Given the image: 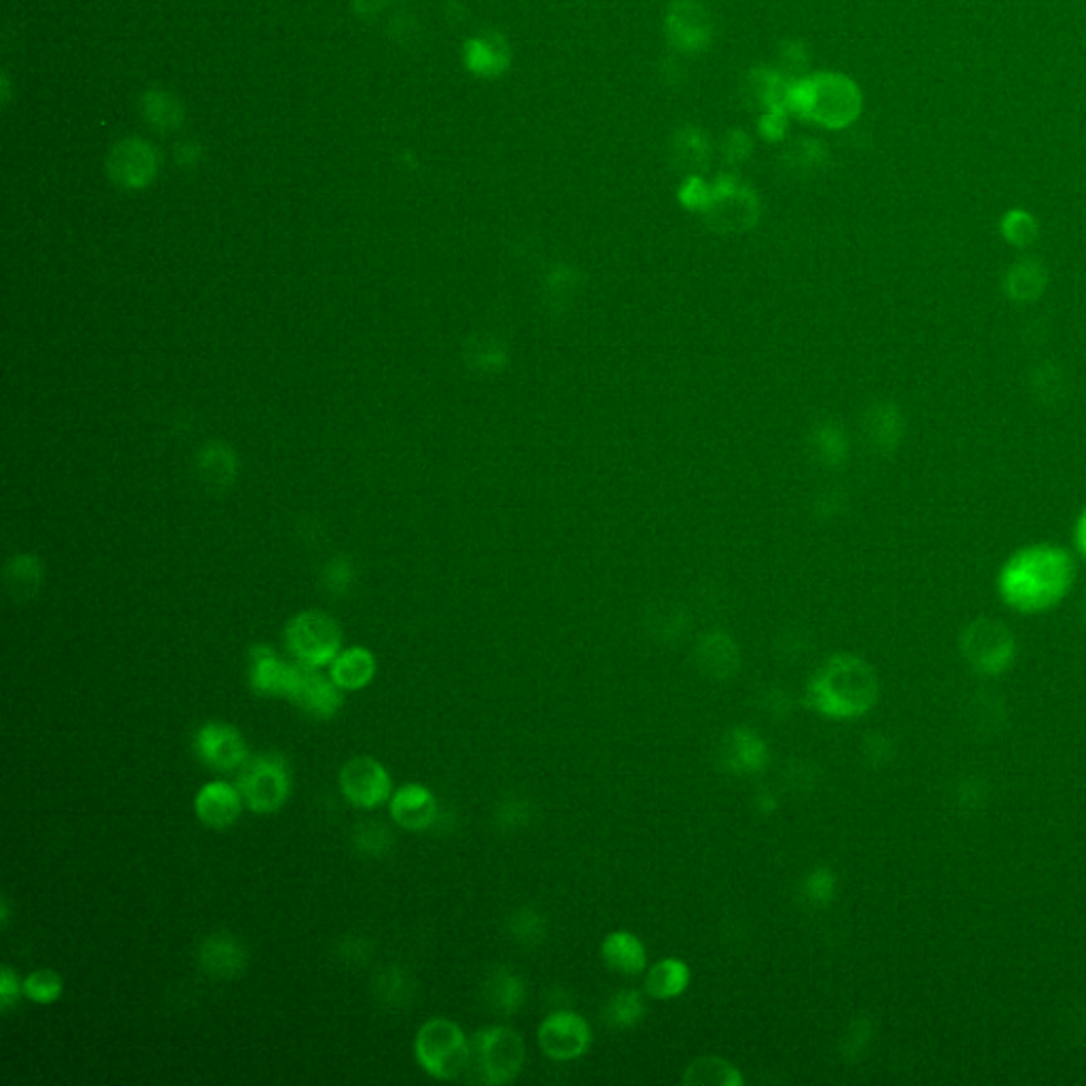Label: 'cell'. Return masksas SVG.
<instances>
[{
    "label": "cell",
    "mask_w": 1086,
    "mask_h": 1086,
    "mask_svg": "<svg viewBox=\"0 0 1086 1086\" xmlns=\"http://www.w3.org/2000/svg\"><path fill=\"white\" fill-rule=\"evenodd\" d=\"M1078 578L1076 556L1062 544L1038 541L1014 550L997 571L1002 603L1018 613H1044L1062 603Z\"/></svg>",
    "instance_id": "cell-1"
},
{
    "label": "cell",
    "mask_w": 1086,
    "mask_h": 1086,
    "mask_svg": "<svg viewBox=\"0 0 1086 1086\" xmlns=\"http://www.w3.org/2000/svg\"><path fill=\"white\" fill-rule=\"evenodd\" d=\"M804 697L806 704L821 715L851 720L864 715L876 702L879 681L862 658L836 656L811 679Z\"/></svg>",
    "instance_id": "cell-2"
},
{
    "label": "cell",
    "mask_w": 1086,
    "mask_h": 1086,
    "mask_svg": "<svg viewBox=\"0 0 1086 1086\" xmlns=\"http://www.w3.org/2000/svg\"><path fill=\"white\" fill-rule=\"evenodd\" d=\"M414 1053L420 1067L439 1080L459 1078L471 1059V1048L463 1029L448 1018L427 1021L416 1034Z\"/></svg>",
    "instance_id": "cell-3"
},
{
    "label": "cell",
    "mask_w": 1086,
    "mask_h": 1086,
    "mask_svg": "<svg viewBox=\"0 0 1086 1086\" xmlns=\"http://www.w3.org/2000/svg\"><path fill=\"white\" fill-rule=\"evenodd\" d=\"M238 790L246 806L255 813L278 811L291 794L287 760L278 753H262L242 767Z\"/></svg>",
    "instance_id": "cell-4"
},
{
    "label": "cell",
    "mask_w": 1086,
    "mask_h": 1086,
    "mask_svg": "<svg viewBox=\"0 0 1086 1086\" xmlns=\"http://www.w3.org/2000/svg\"><path fill=\"white\" fill-rule=\"evenodd\" d=\"M962 653L970 667L985 676H999L1013 664L1016 641L1002 620L978 618L962 632Z\"/></svg>",
    "instance_id": "cell-5"
},
{
    "label": "cell",
    "mask_w": 1086,
    "mask_h": 1086,
    "mask_svg": "<svg viewBox=\"0 0 1086 1086\" xmlns=\"http://www.w3.org/2000/svg\"><path fill=\"white\" fill-rule=\"evenodd\" d=\"M476 1065L486 1085L511 1083L525 1065V1042L509 1027H486L474 1039Z\"/></svg>",
    "instance_id": "cell-6"
},
{
    "label": "cell",
    "mask_w": 1086,
    "mask_h": 1086,
    "mask_svg": "<svg viewBox=\"0 0 1086 1086\" xmlns=\"http://www.w3.org/2000/svg\"><path fill=\"white\" fill-rule=\"evenodd\" d=\"M287 648L302 664L321 669L336 660L342 648V632L329 616L321 611H306L291 620Z\"/></svg>",
    "instance_id": "cell-7"
},
{
    "label": "cell",
    "mask_w": 1086,
    "mask_h": 1086,
    "mask_svg": "<svg viewBox=\"0 0 1086 1086\" xmlns=\"http://www.w3.org/2000/svg\"><path fill=\"white\" fill-rule=\"evenodd\" d=\"M339 788L351 804L362 809H374L390 798L393 781L387 769L378 760L369 755H359L342 767Z\"/></svg>",
    "instance_id": "cell-8"
},
{
    "label": "cell",
    "mask_w": 1086,
    "mask_h": 1086,
    "mask_svg": "<svg viewBox=\"0 0 1086 1086\" xmlns=\"http://www.w3.org/2000/svg\"><path fill=\"white\" fill-rule=\"evenodd\" d=\"M106 169L109 176L121 187L143 190L158 174L160 155L158 149L145 139L128 136L111 149Z\"/></svg>",
    "instance_id": "cell-9"
},
{
    "label": "cell",
    "mask_w": 1086,
    "mask_h": 1086,
    "mask_svg": "<svg viewBox=\"0 0 1086 1086\" xmlns=\"http://www.w3.org/2000/svg\"><path fill=\"white\" fill-rule=\"evenodd\" d=\"M302 711L316 720H332L342 709V688L334 679L321 676L314 667L295 664V676L291 681L290 697Z\"/></svg>",
    "instance_id": "cell-10"
},
{
    "label": "cell",
    "mask_w": 1086,
    "mask_h": 1086,
    "mask_svg": "<svg viewBox=\"0 0 1086 1086\" xmlns=\"http://www.w3.org/2000/svg\"><path fill=\"white\" fill-rule=\"evenodd\" d=\"M195 751L202 762L215 771H236L248 760V749L241 732L230 724L211 722L197 730Z\"/></svg>",
    "instance_id": "cell-11"
},
{
    "label": "cell",
    "mask_w": 1086,
    "mask_h": 1086,
    "mask_svg": "<svg viewBox=\"0 0 1086 1086\" xmlns=\"http://www.w3.org/2000/svg\"><path fill=\"white\" fill-rule=\"evenodd\" d=\"M539 1044L541 1051L558 1059L569 1062L581 1057L590 1046V1027L588 1023L574 1013L550 1014L539 1027Z\"/></svg>",
    "instance_id": "cell-12"
},
{
    "label": "cell",
    "mask_w": 1086,
    "mask_h": 1086,
    "mask_svg": "<svg viewBox=\"0 0 1086 1086\" xmlns=\"http://www.w3.org/2000/svg\"><path fill=\"white\" fill-rule=\"evenodd\" d=\"M815 118L841 128L855 120L862 111V94L855 83L845 77L828 74L820 77L815 83Z\"/></svg>",
    "instance_id": "cell-13"
},
{
    "label": "cell",
    "mask_w": 1086,
    "mask_h": 1086,
    "mask_svg": "<svg viewBox=\"0 0 1086 1086\" xmlns=\"http://www.w3.org/2000/svg\"><path fill=\"white\" fill-rule=\"evenodd\" d=\"M293 676H295V664H287L266 646L253 648L248 679L255 694L287 699Z\"/></svg>",
    "instance_id": "cell-14"
},
{
    "label": "cell",
    "mask_w": 1086,
    "mask_h": 1086,
    "mask_svg": "<svg viewBox=\"0 0 1086 1086\" xmlns=\"http://www.w3.org/2000/svg\"><path fill=\"white\" fill-rule=\"evenodd\" d=\"M241 790L225 783V781L206 783L195 796L197 820L211 825V828H217V830L234 825L241 818Z\"/></svg>",
    "instance_id": "cell-15"
},
{
    "label": "cell",
    "mask_w": 1086,
    "mask_h": 1086,
    "mask_svg": "<svg viewBox=\"0 0 1086 1086\" xmlns=\"http://www.w3.org/2000/svg\"><path fill=\"white\" fill-rule=\"evenodd\" d=\"M197 962L209 976L227 981L242 974L246 966V951L232 934L219 932L200 944Z\"/></svg>",
    "instance_id": "cell-16"
},
{
    "label": "cell",
    "mask_w": 1086,
    "mask_h": 1086,
    "mask_svg": "<svg viewBox=\"0 0 1086 1086\" xmlns=\"http://www.w3.org/2000/svg\"><path fill=\"white\" fill-rule=\"evenodd\" d=\"M390 818L404 830L410 832L427 830L437 818L434 794L418 783L404 785L390 798Z\"/></svg>",
    "instance_id": "cell-17"
},
{
    "label": "cell",
    "mask_w": 1086,
    "mask_h": 1086,
    "mask_svg": "<svg viewBox=\"0 0 1086 1086\" xmlns=\"http://www.w3.org/2000/svg\"><path fill=\"white\" fill-rule=\"evenodd\" d=\"M1048 287V270L1038 257H1021L1006 270L1004 293L1014 304H1034Z\"/></svg>",
    "instance_id": "cell-18"
},
{
    "label": "cell",
    "mask_w": 1086,
    "mask_h": 1086,
    "mask_svg": "<svg viewBox=\"0 0 1086 1086\" xmlns=\"http://www.w3.org/2000/svg\"><path fill=\"white\" fill-rule=\"evenodd\" d=\"M722 751L725 767L734 773H760L769 760L764 741L749 728H734L725 737Z\"/></svg>",
    "instance_id": "cell-19"
},
{
    "label": "cell",
    "mask_w": 1086,
    "mask_h": 1086,
    "mask_svg": "<svg viewBox=\"0 0 1086 1086\" xmlns=\"http://www.w3.org/2000/svg\"><path fill=\"white\" fill-rule=\"evenodd\" d=\"M601 957L609 970L635 976L641 974L648 964V955L641 941L628 932H613L601 944Z\"/></svg>",
    "instance_id": "cell-20"
},
{
    "label": "cell",
    "mask_w": 1086,
    "mask_h": 1086,
    "mask_svg": "<svg viewBox=\"0 0 1086 1086\" xmlns=\"http://www.w3.org/2000/svg\"><path fill=\"white\" fill-rule=\"evenodd\" d=\"M376 676V658L365 648L339 652L332 662V679L342 690H362Z\"/></svg>",
    "instance_id": "cell-21"
},
{
    "label": "cell",
    "mask_w": 1086,
    "mask_h": 1086,
    "mask_svg": "<svg viewBox=\"0 0 1086 1086\" xmlns=\"http://www.w3.org/2000/svg\"><path fill=\"white\" fill-rule=\"evenodd\" d=\"M141 109L146 123L158 132H174L183 125V104L166 90H149L141 100Z\"/></svg>",
    "instance_id": "cell-22"
},
{
    "label": "cell",
    "mask_w": 1086,
    "mask_h": 1086,
    "mask_svg": "<svg viewBox=\"0 0 1086 1086\" xmlns=\"http://www.w3.org/2000/svg\"><path fill=\"white\" fill-rule=\"evenodd\" d=\"M690 981L688 966L679 960H662L648 972L646 991L653 999H671L681 995Z\"/></svg>",
    "instance_id": "cell-23"
},
{
    "label": "cell",
    "mask_w": 1086,
    "mask_h": 1086,
    "mask_svg": "<svg viewBox=\"0 0 1086 1086\" xmlns=\"http://www.w3.org/2000/svg\"><path fill=\"white\" fill-rule=\"evenodd\" d=\"M683 1085L737 1086L743 1078L734 1065L718 1057H700L683 1074Z\"/></svg>",
    "instance_id": "cell-24"
},
{
    "label": "cell",
    "mask_w": 1086,
    "mask_h": 1086,
    "mask_svg": "<svg viewBox=\"0 0 1086 1086\" xmlns=\"http://www.w3.org/2000/svg\"><path fill=\"white\" fill-rule=\"evenodd\" d=\"M490 1006L499 1014H514L525 1002V983L506 967L497 970L488 981Z\"/></svg>",
    "instance_id": "cell-25"
},
{
    "label": "cell",
    "mask_w": 1086,
    "mask_h": 1086,
    "mask_svg": "<svg viewBox=\"0 0 1086 1086\" xmlns=\"http://www.w3.org/2000/svg\"><path fill=\"white\" fill-rule=\"evenodd\" d=\"M999 234L1014 248H1029L1038 241V219L1025 209H1011L999 219Z\"/></svg>",
    "instance_id": "cell-26"
},
{
    "label": "cell",
    "mask_w": 1086,
    "mask_h": 1086,
    "mask_svg": "<svg viewBox=\"0 0 1086 1086\" xmlns=\"http://www.w3.org/2000/svg\"><path fill=\"white\" fill-rule=\"evenodd\" d=\"M646 1014L643 997L637 991L625 989L616 993L605 1006V1021L611 1027H632Z\"/></svg>",
    "instance_id": "cell-27"
},
{
    "label": "cell",
    "mask_w": 1086,
    "mask_h": 1086,
    "mask_svg": "<svg viewBox=\"0 0 1086 1086\" xmlns=\"http://www.w3.org/2000/svg\"><path fill=\"white\" fill-rule=\"evenodd\" d=\"M24 993L28 999L37 1002V1004H53L55 999H60L62 995V978L58 976V972L53 970H37L32 972L28 978L24 981Z\"/></svg>",
    "instance_id": "cell-28"
},
{
    "label": "cell",
    "mask_w": 1086,
    "mask_h": 1086,
    "mask_svg": "<svg viewBox=\"0 0 1086 1086\" xmlns=\"http://www.w3.org/2000/svg\"><path fill=\"white\" fill-rule=\"evenodd\" d=\"M393 834L388 832L387 825L383 823H362L359 828H355V846L357 851H362L365 855H372V857H380L388 853L393 849Z\"/></svg>",
    "instance_id": "cell-29"
},
{
    "label": "cell",
    "mask_w": 1086,
    "mask_h": 1086,
    "mask_svg": "<svg viewBox=\"0 0 1086 1086\" xmlns=\"http://www.w3.org/2000/svg\"><path fill=\"white\" fill-rule=\"evenodd\" d=\"M834 883H836V881H834V876H832V872H830V870H813V872L806 876L804 885H802V892H804L806 902H809V904H813V906H823V904H828V902L832 900V895H834V887H836Z\"/></svg>",
    "instance_id": "cell-30"
},
{
    "label": "cell",
    "mask_w": 1086,
    "mask_h": 1086,
    "mask_svg": "<svg viewBox=\"0 0 1086 1086\" xmlns=\"http://www.w3.org/2000/svg\"><path fill=\"white\" fill-rule=\"evenodd\" d=\"M511 934L518 938L520 942H537V938L544 936V923L539 915H535L532 911H520L516 917L511 918Z\"/></svg>",
    "instance_id": "cell-31"
},
{
    "label": "cell",
    "mask_w": 1086,
    "mask_h": 1086,
    "mask_svg": "<svg viewBox=\"0 0 1086 1086\" xmlns=\"http://www.w3.org/2000/svg\"><path fill=\"white\" fill-rule=\"evenodd\" d=\"M408 981H406V974L397 967L393 970H387L380 978H378V991H380V997L383 1002H388L390 1006L399 1004V999L406 995L408 991Z\"/></svg>",
    "instance_id": "cell-32"
},
{
    "label": "cell",
    "mask_w": 1086,
    "mask_h": 1086,
    "mask_svg": "<svg viewBox=\"0 0 1086 1086\" xmlns=\"http://www.w3.org/2000/svg\"><path fill=\"white\" fill-rule=\"evenodd\" d=\"M24 987H20L16 972L9 966L2 967V976H0V1006H2V1011H9L20 999V991Z\"/></svg>",
    "instance_id": "cell-33"
},
{
    "label": "cell",
    "mask_w": 1086,
    "mask_h": 1086,
    "mask_svg": "<svg viewBox=\"0 0 1086 1086\" xmlns=\"http://www.w3.org/2000/svg\"><path fill=\"white\" fill-rule=\"evenodd\" d=\"M1074 548H1076L1078 556L1086 560V506L1078 514L1076 525H1074Z\"/></svg>",
    "instance_id": "cell-34"
},
{
    "label": "cell",
    "mask_w": 1086,
    "mask_h": 1086,
    "mask_svg": "<svg viewBox=\"0 0 1086 1086\" xmlns=\"http://www.w3.org/2000/svg\"><path fill=\"white\" fill-rule=\"evenodd\" d=\"M385 0H355V9L362 16H376L383 9Z\"/></svg>",
    "instance_id": "cell-35"
}]
</instances>
